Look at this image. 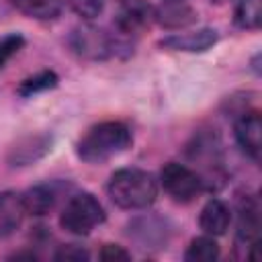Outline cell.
I'll list each match as a JSON object with an SVG mask.
<instances>
[{"mask_svg":"<svg viewBox=\"0 0 262 262\" xmlns=\"http://www.w3.org/2000/svg\"><path fill=\"white\" fill-rule=\"evenodd\" d=\"M25 45V37L20 33H10L0 39V68H4Z\"/></svg>","mask_w":262,"mask_h":262,"instance_id":"d6986e66","label":"cell"},{"mask_svg":"<svg viewBox=\"0 0 262 262\" xmlns=\"http://www.w3.org/2000/svg\"><path fill=\"white\" fill-rule=\"evenodd\" d=\"M229 223H231V211L221 199H209L203 205L199 213V225L203 233L213 235V237L223 235L229 229Z\"/></svg>","mask_w":262,"mask_h":262,"instance_id":"9c48e42d","label":"cell"},{"mask_svg":"<svg viewBox=\"0 0 262 262\" xmlns=\"http://www.w3.org/2000/svg\"><path fill=\"white\" fill-rule=\"evenodd\" d=\"M154 16V12L149 10V6H145L143 2H129L125 6V10L119 14V20H117V27L121 33L125 35H131L135 33L137 29H141L143 25H147V20Z\"/></svg>","mask_w":262,"mask_h":262,"instance_id":"5bb4252c","label":"cell"},{"mask_svg":"<svg viewBox=\"0 0 262 262\" xmlns=\"http://www.w3.org/2000/svg\"><path fill=\"white\" fill-rule=\"evenodd\" d=\"M57 80H59V78H57L55 72L43 70V72H37L35 76L25 78V80L18 84L16 92H18L20 96L29 98V96H35V94H41V92H45V90L55 88V86H57Z\"/></svg>","mask_w":262,"mask_h":262,"instance_id":"e0dca14e","label":"cell"},{"mask_svg":"<svg viewBox=\"0 0 262 262\" xmlns=\"http://www.w3.org/2000/svg\"><path fill=\"white\" fill-rule=\"evenodd\" d=\"M57 262H86L90 258L88 250L80 248V246H74V244H68V246H61L55 256H53Z\"/></svg>","mask_w":262,"mask_h":262,"instance_id":"44dd1931","label":"cell"},{"mask_svg":"<svg viewBox=\"0 0 262 262\" xmlns=\"http://www.w3.org/2000/svg\"><path fill=\"white\" fill-rule=\"evenodd\" d=\"M219 39V33L215 29H199V31H190V33H176L170 35L166 39L160 41L162 47L170 49V51H184V53H201L211 49Z\"/></svg>","mask_w":262,"mask_h":262,"instance_id":"ba28073f","label":"cell"},{"mask_svg":"<svg viewBox=\"0 0 262 262\" xmlns=\"http://www.w3.org/2000/svg\"><path fill=\"white\" fill-rule=\"evenodd\" d=\"M104 209L90 192H78L68 199L59 215V225L74 235H88L96 225L104 221Z\"/></svg>","mask_w":262,"mask_h":262,"instance_id":"3957f363","label":"cell"},{"mask_svg":"<svg viewBox=\"0 0 262 262\" xmlns=\"http://www.w3.org/2000/svg\"><path fill=\"white\" fill-rule=\"evenodd\" d=\"M53 147V137L47 133H37V135H27L23 139H18L8 156L6 162L12 168H23V166H31L35 162H39L41 158H45Z\"/></svg>","mask_w":262,"mask_h":262,"instance_id":"8992f818","label":"cell"},{"mask_svg":"<svg viewBox=\"0 0 262 262\" xmlns=\"http://www.w3.org/2000/svg\"><path fill=\"white\" fill-rule=\"evenodd\" d=\"M258 233H260V209L254 199L246 196L239 203L237 239L244 244H254V242H258Z\"/></svg>","mask_w":262,"mask_h":262,"instance_id":"7c38bea8","label":"cell"},{"mask_svg":"<svg viewBox=\"0 0 262 262\" xmlns=\"http://www.w3.org/2000/svg\"><path fill=\"white\" fill-rule=\"evenodd\" d=\"M164 2H170V0H164Z\"/></svg>","mask_w":262,"mask_h":262,"instance_id":"603a6c76","label":"cell"},{"mask_svg":"<svg viewBox=\"0 0 262 262\" xmlns=\"http://www.w3.org/2000/svg\"><path fill=\"white\" fill-rule=\"evenodd\" d=\"M12 4L37 20H51L61 12V0H12Z\"/></svg>","mask_w":262,"mask_h":262,"instance_id":"9a60e30c","label":"cell"},{"mask_svg":"<svg viewBox=\"0 0 262 262\" xmlns=\"http://www.w3.org/2000/svg\"><path fill=\"white\" fill-rule=\"evenodd\" d=\"M154 16L168 29H178V27H186L194 20V10L190 6H186L182 0H170L164 2V6L160 10L154 12Z\"/></svg>","mask_w":262,"mask_h":262,"instance_id":"4fadbf2b","label":"cell"},{"mask_svg":"<svg viewBox=\"0 0 262 262\" xmlns=\"http://www.w3.org/2000/svg\"><path fill=\"white\" fill-rule=\"evenodd\" d=\"M262 23V0H239L235 6V25L254 31Z\"/></svg>","mask_w":262,"mask_h":262,"instance_id":"ac0fdd59","label":"cell"},{"mask_svg":"<svg viewBox=\"0 0 262 262\" xmlns=\"http://www.w3.org/2000/svg\"><path fill=\"white\" fill-rule=\"evenodd\" d=\"M131 143H133V135L125 123L104 121L90 127L80 137V141L76 143V154L80 160L88 164H100L127 151Z\"/></svg>","mask_w":262,"mask_h":262,"instance_id":"6da1fadb","label":"cell"},{"mask_svg":"<svg viewBox=\"0 0 262 262\" xmlns=\"http://www.w3.org/2000/svg\"><path fill=\"white\" fill-rule=\"evenodd\" d=\"M70 45L78 55H82L86 59H104L108 55H115L117 47H119V43L108 33H104L96 27L76 29L70 37Z\"/></svg>","mask_w":262,"mask_h":262,"instance_id":"5b68a950","label":"cell"},{"mask_svg":"<svg viewBox=\"0 0 262 262\" xmlns=\"http://www.w3.org/2000/svg\"><path fill=\"white\" fill-rule=\"evenodd\" d=\"M160 182H162V188L178 203H188L203 190L201 176L192 168L178 162H170L162 168Z\"/></svg>","mask_w":262,"mask_h":262,"instance_id":"277c9868","label":"cell"},{"mask_svg":"<svg viewBox=\"0 0 262 262\" xmlns=\"http://www.w3.org/2000/svg\"><path fill=\"white\" fill-rule=\"evenodd\" d=\"M23 205L27 215H47L55 203H57V186L55 184H35L31 188H27L23 194Z\"/></svg>","mask_w":262,"mask_h":262,"instance_id":"8fae6325","label":"cell"},{"mask_svg":"<svg viewBox=\"0 0 262 262\" xmlns=\"http://www.w3.org/2000/svg\"><path fill=\"white\" fill-rule=\"evenodd\" d=\"M68 2H70L72 10L86 20L96 18L104 8V0H68Z\"/></svg>","mask_w":262,"mask_h":262,"instance_id":"ffe728a7","label":"cell"},{"mask_svg":"<svg viewBox=\"0 0 262 262\" xmlns=\"http://www.w3.org/2000/svg\"><path fill=\"white\" fill-rule=\"evenodd\" d=\"M217 258H219V244L215 242L213 235H207V233L194 237L184 252L186 262H213Z\"/></svg>","mask_w":262,"mask_h":262,"instance_id":"2e32d148","label":"cell"},{"mask_svg":"<svg viewBox=\"0 0 262 262\" xmlns=\"http://www.w3.org/2000/svg\"><path fill=\"white\" fill-rule=\"evenodd\" d=\"M235 141L242 147V151L252 158V160H260V151H262V121L260 115L256 111L244 113L237 121H235Z\"/></svg>","mask_w":262,"mask_h":262,"instance_id":"52a82bcc","label":"cell"},{"mask_svg":"<svg viewBox=\"0 0 262 262\" xmlns=\"http://www.w3.org/2000/svg\"><path fill=\"white\" fill-rule=\"evenodd\" d=\"M106 192L111 201L121 209H145L158 196V182L154 176L139 168H121L117 170L108 184Z\"/></svg>","mask_w":262,"mask_h":262,"instance_id":"7a4b0ae2","label":"cell"},{"mask_svg":"<svg viewBox=\"0 0 262 262\" xmlns=\"http://www.w3.org/2000/svg\"><path fill=\"white\" fill-rule=\"evenodd\" d=\"M25 215L27 211L23 205V196L18 192H0V237L14 233L20 227Z\"/></svg>","mask_w":262,"mask_h":262,"instance_id":"30bf717a","label":"cell"},{"mask_svg":"<svg viewBox=\"0 0 262 262\" xmlns=\"http://www.w3.org/2000/svg\"><path fill=\"white\" fill-rule=\"evenodd\" d=\"M100 260H104V262H127V260H131V254L123 246L104 244L102 250H100Z\"/></svg>","mask_w":262,"mask_h":262,"instance_id":"7402d4cb","label":"cell"}]
</instances>
